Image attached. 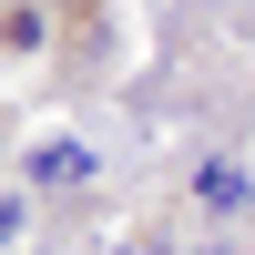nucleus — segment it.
Segmentation results:
<instances>
[{
    "mask_svg": "<svg viewBox=\"0 0 255 255\" xmlns=\"http://www.w3.org/2000/svg\"><path fill=\"white\" fill-rule=\"evenodd\" d=\"M194 194L215 204V215H235V204L255 194V184H245V163H204V184H194Z\"/></svg>",
    "mask_w": 255,
    "mask_h": 255,
    "instance_id": "obj_2",
    "label": "nucleus"
},
{
    "mask_svg": "<svg viewBox=\"0 0 255 255\" xmlns=\"http://www.w3.org/2000/svg\"><path fill=\"white\" fill-rule=\"evenodd\" d=\"M31 184H92V143H72V133L41 143V153H31Z\"/></svg>",
    "mask_w": 255,
    "mask_h": 255,
    "instance_id": "obj_1",
    "label": "nucleus"
}]
</instances>
